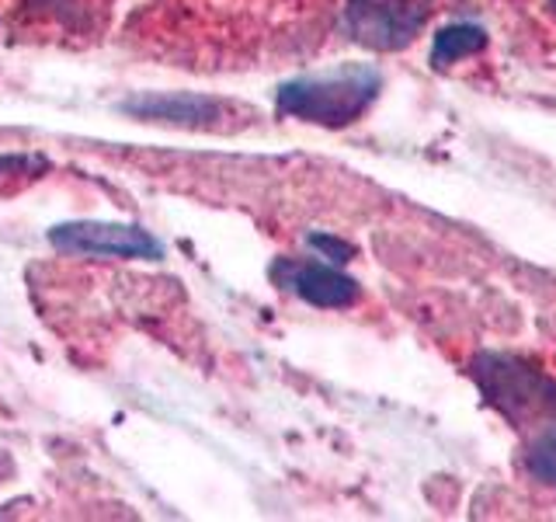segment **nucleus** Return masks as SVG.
<instances>
[{
  "mask_svg": "<svg viewBox=\"0 0 556 522\" xmlns=\"http://www.w3.org/2000/svg\"><path fill=\"white\" fill-rule=\"evenodd\" d=\"M271 275L278 286L295 293L300 300H306L313 307L341 310L358 300L355 278L344 275L334 265H324V261H275Z\"/></svg>",
  "mask_w": 556,
  "mask_h": 522,
  "instance_id": "39448f33",
  "label": "nucleus"
},
{
  "mask_svg": "<svg viewBox=\"0 0 556 522\" xmlns=\"http://www.w3.org/2000/svg\"><path fill=\"white\" fill-rule=\"evenodd\" d=\"M526 463H529V474L539 484L556 487V425L535 435V443L529 446Z\"/></svg>",
  "mask_w": 556,
  "mask_h": 522,
  "instance_id": "6e6552de",
  "label": "nucleus"
},
{
  "mask_svg": "<svg viewBox=\"0 0 556 522\" xmlns=\"http://www.w3.org/2000/svg\"><path fill=\"white\" fill-rule=\"evenodd\" d=\"M486 46V35L477 25H448L434 35V46H431V63L434 66H448V63H459L466 57H477V52Z\"/></svg>",
  "mask_w": 556,
  "mask_h": 522,
  "instance_id": "0eeeda50",
  "label": "nucleus"
},
{
  "mask_svg": "<svg viewBox=\"0 0 556 522\" xmlns=\"http://www.w3.org/2000/svg\"><path fill=\"white\" fill-rule=\"evenodd\" d=\"M122 112L150 122H170V126L213 129L226 119V104L208 95H136L122 101Z\"/></svg>",
  "mask_w": 556,
  "mask_h": 522,
  "instance_id": "423d86ee",
  "label": "nucleus"
},
{
  "mask_svg": "<svg viewBox=\"0 0 556 522\" xmlns=\"http://www.w3.org/2000/svg\"><path fill=\"white\" fill-rule=\"evenodd\" d=\"M309 244H313V248H317V251H324L330 261H338V265H341V261H348V254H352V248H348L344 240H338V237H327V234L309 237Z\"/></svg>",
  "mask_w": 556,
  "mask_h": 522,
  "instance_id": "1a4fd4ad",
  "label": "nucleus"
},
{
  "mask_svg": "<svg viewBox=\"0 0 556 522\" xmlns=\"http://www.w3.org/2000/svg\"><path fill=\"white\" fill-rule=\"evenodd\" d=\"M382 87L379 70L369 63H344L313 77H295L278 87V112L317 122V126H348L376 101Z\"/></svg>",
  "mask_w": 556,
  "mask_h": 522,
  "instance_id": "f257e3e1",
  "label": "nucleus"
},
{
  "mask_svg": "<svg viewBox=\"0 0 556 522\" xmlns=\"http://www.w3.org/2000/svg\"><path fill=\"white\" fill-rule=\"evenodd\" d=\"M477 383L483 397L504 418H511V422H526L529 414L556 411V387L543 373H535L532 365H526L515 356H497V352L480 356Z\"/></svg>",
  "mask_w": 556,
  "mask_h": 522,
  "instance_id": "f03ea898",
  "label": "nucleus"
},
{
  "mask_svg": "<svg viewBox=\"0 0 556 522\" xmlns=\"http://www.w3.org/2000/svg\"><path fill=\"white\" fill-rule=\"evenodd\" d=\"M428 0H348L344 28L372 49H400L421 32Z\"/></svg>",
  "mask_w": 556,
  "mask_h": 522,
  "instance_id": "7ed1b4c3",
  "label": "nucleus"
},
{
  "mask_svg": "<svg viewBox=\"0 0 556 522\" xmlns=\"http://www.w3.org/2000/svg\"><path fill=\"white\" fill-rule=\"evenodd\" d=\"M49 244L70 254H94V258H164L161 240L150 237L143 226L129 223H98V220H77L60 223L49 231Z\"/></svg>",
  "mask_w": 556,
  "mask_h": 522,
  "instance_id": "20e7f679",
  "label": "nucleus"
}]
</instances>
